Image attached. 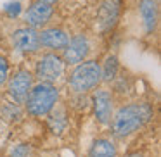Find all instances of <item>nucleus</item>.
Listing matches in <instances>:
<instances>
[{
    "label": "nucleus",
    "instance_id": "f257e3e1",
    "mask_svg": "<svg viewBox=\"0 0 161 157\" xmlns=\"http://www.w3.org/2000/svg\"><path fill=\"white\" fill-rule=\"evenodd\" d=\"M151 118H153V109L146 102L125 105L113 118V133L119 138H125L142 128Z\"/></svg>",
    "mask_w": 161,
    "mask_h": 157
},
{
    "label": "nucleus",
    "instance_id": "f03ea898",
    "mask_svg": "<svg viewBox=\"0 0 161 157\" xmlns=\"http://www.w3.org/2000/svg\"><path fill=\"white\" fill-rule=\"evenodd\" d=\"M25 102H26V109L31 116H43L56 105L57 88L52 83L40 81L36 86H31Z\"/></svg>",
    "mask_w": 161,
    "mask_h": 157
},
{
    "label": "nucleus",
    "instance_id": "7ed1b4c3",
    "mask_svg": "<svg viewBox=\"0 0 161 157\" xmlns=\"http://www.w3.org/2000/svg\"><path fill=\"white\" fill-rule=\"evenodd\" d=\"M101 81V66L95 60H87L76 66V69L69 76V86L75 92H83L95 88Z\"/></svg>",
    "mask_w": 161,
    "mask_h": 157
},
{
    "label": "nucleus",
    "instance_id": "20e7f679",
    "mask_svg": "<svg viewBox=\"0 0 161 157\" xmlns=\"http://www.w3.org/2000/svg\"><path fill=\"white\" fill-rule=\"evenodd\" d=\"M64 71V62L57 54H45V55L40 57V60L36 62V69L35 74L40 81H45V83H52L57 81L63 76Z\"/></svg>",
    "mask_w": 161,
    "mask_h": 157
},
{
    "label": "nucleus",
    "instance_id": "39448f33",
    "mask_svg": "<svg viewBox=\"0 0 161 157\" xmlns=\"http://www.w3.org/2000/svg\"><path fill=\"white\" fill-rule=\"evenodd\" d=\"M33 86V76L28 69H19L18 73H14V76L9 80L7 92L16 102L23 104L28 97L30 90Z\"/></svg>",
    "mask_w": 161,
    "mask_h": 157
},
{
    "label": "nucleus",
    "instance_id": "423d86ee",
    "mask_svg": "<svg viewBox=\"0 0 161 157\" xmlns=\"http://www.w3.org/2000/svg\"><path fill=\"white\" fill-rule=\"evenodd\" d=\"M12 43H14V49L19 50L23 54H33L40 49V38H38V31L35 28H18L12 33Z\"/></svg>",
    "mask_w": 161,
    "mask_h": 157
},
{
    "label": "nucleus",
    "instance_id": "0eeeda50",
    "mask_svg": "<svg viewBox=\"0 0 161 157\" xmlns=\"http://www.w3.org/2000/svg\"><path fill=\"white\" fill-rule=\"evenodd\" d=\"M52 14H54V7L50 4L35 0V2L30 4V7L26 9L25 19H26V23H28L30 28L36 29V28H43V26L50 21Z\"/></svg>",
    "mask_w": 161,
    "mask_h": 157
},
{
    "label": "nucleus",
    "instance_id": "6e6552de",
    "mask_svg": "<svg viewBox=\"0 0 161 157\" xmlns=\"http://www.w3.org/2000/svg\"><path fill=\"white\" fill-rule=\"evenodd\" d=\"M88 50H90L88 40L83 35H76L63 49V60L68 64H78L88 55Z\"/></svg>",
    "mask_w": 161,
    "mask_h": 157
},
{
    "label": "nucleus",
    "instance_id": "1a4fd4ad",
    "mask_svg": "<svg viewBox=\"0 0 161 157\" xmlns=\"http://www.w3.org/2000/svg\"><path fill=\"white\" fill-rule=\"evenodd\" d=\"M139 16L142 21L144 31L147 35L154 33L158 28V23H159V0H140Z\"/></svg>",
    "mask_w": 161,
    "mask_h": 157
},
{
    "label": "nucleus",
    "instance_id": "9d476101",
    "mask_svg": "<svg viewBox=\"0 0 161 157\" xmlns=\"http://www.w3.org/2000/svg\"><path fill=\"white\" fill-rule=\"evenodd\" d=\"M92 102H94V112L99 123L108 124L113 118V100L108 90H95L92 95Z\"/></svg>",
    "mask_w": 161,
    "mask_h": 157
},
{
    "label": "nucleus",
    "instance_id": "9b49d317",
    "mask_svg": "<svg viewBox=\"0 0 161 157\" xmlns=\"http://www.w3.org/2000/svg\"><path fill=\"white\" fill-rule=\"evenodd\" d=\"M121 14V0H104L99 7V24L102 29H111Z\"/></svg>",
    "mask_w": 161,
    "mask_h": 157
},
{
    "label": "nucleus",
    "instance_id": "f8f14e48",
    "mask_svg": "<svg viewBox=\"0 0 161 157\" xmlns=\"http://www.w3.org/2000/svg\"><path fill=\"white\" fill-rule=\"evenodd\" d=\"M40 45L52 50H63L69 42V35L63 28H47L38 33Z\"/></svg>",
    "mask_w": 161,
    "mask_h": 157
},
{
    "label": "nucleus",
    "instance_id": "ddd939ff",
    "mask_svg": "<svg viewBox=\"0 0 161 157\" xmlns=\"http://www.w3.org/2000/svg\"><path fill=\"white\" fill-rule=\"evenodd\" d=\"M90 157H116V147L109 140H97L88 150Z\"/></svg>",
    "mask_w": 161,
    "mask_h": 157
},
{
    "label": "nucleus",
    "instance_id": "4468645a",
    "mask_svg": "<svg viewBox=\"0 0 161 157\" xmlns=\"http://www.w3.org/2000/svg\"><path fill=\"white\" fill-rule=\"evenodd\" d=\"M116 73H118V59H116V55H108L104 67L101 69V80L111 81V80H114Z\"/></svg>",
    "mask_w": 161,
    "mask_h": 157
},
{
    "label": "nucleus",
    "instance_id": "2eb2a0df",
    "mask_svg": "<svg viewBox=\"0 0 161 157\" xmlns=\"http://www.w3.org/2000/svg\"><path fill=\"white\" fill-rule=\"evenodd\" d=\"M4 12L9 16V18H16V16H19V12H21V4H19L18 0H12V2L5 4Z\"/></svg>",
    "mask_w": 161,
    "mask_h": 157
},
{
    "label": "nucleus",
    "instance_id": "dca6fc26",
    "mask_svg": "<svg viewBox=\"0 0 161 157\" xmlns=\"http://www.w3.org/2000/svg\"><path fill=\"white\" fill-rule=\"evenodd\" d=\"M30 154H31L30 145H26V143H19L18 147H14L11 157H30Z\"/></svg>",
    "mask_w": 161,
    "mask_h": 157
},
{
    "label": "nucleus",
    "instance_id": "f3484780",
    "mask_svg": "<svg viewBox=\"0 0 161 157\" xmlns=\"http://www.w3.org/2000/svg\"><path fill=\"white\" fill-rule=\"evenodd\" d=\"M9 76V66H7V60H5V57L0 55V86L5 83V80H7Z\"/></svg>",
    "mask_w": 161,
    "mask_h": 157
},
{
    "label": "nucleus",
    "instance_id": "a211bd4d",
    "mask_svg": "<svg viewBox=\"0 0 161 157\" xmlns=\"http://www.w3.org/2000/svg\"><path fill=\"white\" fill-rule=\"evenodd\" d=\"M40 2H45V4H50V5H54L56 2H59V0H40Z\"/></svg>",
    "mask_w": 161,
    "mask_h": 157
},
{
    "label": "nucleus",
    "instance_id": "6ab92c4d",
    "mask_svg": "<svg viewBox=\"0 0 161 157\" xmlns=\"http://www.w3.org/2000/svg\"><path fill=\"white\" fill-rule=\"evenodd\" d=\"M126 157H144L142 154H130V155H126Z\"/></svg>",
    "mask_w": 161,
    "mask_h": 157
}]
</instances>
